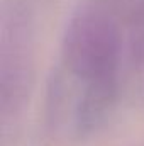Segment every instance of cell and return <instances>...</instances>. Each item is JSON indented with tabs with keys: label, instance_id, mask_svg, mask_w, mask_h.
I'll return each mask as SVG.
<instances>
[{
	"label": "cell",
	"instance_id": "cell-3",
	"mask_svg": "<svg viewBox=\"0 0 144 146\" xmlns=\"http://www.w3.org/2000/svg\"><path fill=\"white\" fill-rule=\"evenodd\" d=\"M117 100V82L85 85L76 110V127L81 133H92L105 124Z\"/></svg>",
	"mask_w": 144,
	"mask_h": 146
},
{
	"label": "cell",
	"instance_id": "cell-2",
	"mask_svg": "<svg viewBox=\"0 0 144 146\" xmlns=\"http://www.w3.org/2000/svg\"><path fill=\"white\" fill-rule=\"evenodd\" d=\"M32 60L26 31L12 22L2 37V61H0V99L2 110L10 112L20 107L31 87Z\"/></svg>",
	"mask_w": 144,
	"mask_h": 146
},
{
	"label": "cell",
	"instance_id": "cell-1",
	"mask_svg": "<svg viewBox=\"0 0 144 146\" xmlns=\"http://www.w3.org/2000/svg\"><path fill=\"white\" fill-rule=\"evenodd\" d=\"M120 49L119 27L105 9L83 5L71 15L63 39V58L85 85L117 82Z\"/></svg>",
	"mask_w": 144,
	"mask_h": 146
}]
</instances>
